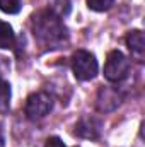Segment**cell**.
Masks as SVG:
<instances>
[{
  "mask_svg": "<svg viewBox=\"0 0 145 147\" xmlns=\"http://www.w3.org/2000/svg\"><path fill=\"white\" fill-rule=\"evenodd\" d=\"M31 28L36 41L46 48H62L68 41V29L63 24L62 17L51 10H38L31 17Z\"/></svg>",
  "mask_w": 145,
  "mask_h": 147,
  "instance_id": "cell-1",
  "label": "cell"
},
{
  "mask_svg": "<svg viewBox=\"0 0 145 147\" xmlns=\"http://www.w3.org/2000/svg\"><path fill=\"white\" fill-rule=\"evenodd\" d=\"M72 72L75 75L77 80H92L97 70H99V65H97V60L94 57V53L87 51V50H77L72 55Z\"/></svg>",
  "mask_w": 145,
  "mask_h": 147,
  "instance_id": "cell-2",
  "label": "cell"
},
{
  "mask_svg": "<svg viewBox=\"0 0 145 147\" xmlns=\"http://www.w3.org/2000/svg\"><path fill=\"white\" fill-rule=\"evenodd\" d=\"M128 74H130V60L119 50L109 51L104 62V77L109 82H121L128 77Z\"/></svg>",
  "mask_w": 145,
  "mask_h": 147,
  "instance_id": "cell-3",
  "label": "cell"
},
{
  "mask_svg": "<svg viewBox=\"0 0 145 147\" xmlns=\"http://www.w3.org/2000/svg\"><path fill=\"white\" fill-rule=\"evenodd\" d=\"M53 110V98L44 92H33L28 99H26V106H24V113L28 116V120L31 121H39L43 120L50 111Z\"/></svg>",
  "mask_w": 145,
  "mask_h": 147,
  "instance_id": "cell-4",
  "label": "cell"
},
{
  "mask_svg": "<svg viewBox=\"0 0 145 147\" xmlns=\"http://www.w3.org/2000/svg\"><path fill=\"white\" fill-rule=\"evenodd\" d=\"M101 132H103V121H101L99 118H96V116H91V115L82 116V118L75 123V130H73V134H75L77 137H80V139H89V140L99 139Z\"/></svg>",
  "mask_w": 145,
  "mask_h": 147,
  "instance_id": "cell-5",
  "label": "cell"
},
{
  "mask_svg": "<svg viewBox=\"0 0 145 147\" xmlns=\"http://www.w3.org/2000/svg\"><path fill=\"white\" fill-rule=\"evenodd\" d=\"M121 103V96L118 92V89L114 87H101L99 92H97V101H96V106L99 111H113L114 108H118Z\"/></svg>",
  "mask_w": 145,
  "mask_h": 147,
  "instance_id": "cell-6",
  "label": "cell"
},
{
  "mask_svg": "<svg viewBox=\"0 0 145 147\" xmlns=\"http://www.w3.org/2000/svg\"><path fill=\"white\" fill-rule=\"evenodd\" d=\"M126 41V46L132 53V57L137 60V62H144L145 57V38L144 33L140 29H133V31H128V34L125 38Z\"/></svg>",
  "mask_w": 145,
  "mask_h": 147,
  "instance_id": "cell-7",
  "label": "cell"
},
{
  "mask_svg": "<svg viewBox=\"0 0 145 147\" xmlns=\"http://www.w3.org/2000/svg\"><path fill=\"white\" fill-rule=\"evenodd\" d=\"M14 43H15V34L12 26L5 21H0V48L2 50L14 48Z\"/></svg>",
  "mask_w": 145,
  "mask_h": 147,
  "instance_id": "cell-8",
  "label": "cell"
},
{
  "mask_svg": "<svg viewBox=\"0 0 145 147\" xmlns=\"http://www.w3.org/2000/svg\"><path fill=\"white\" fill-rule=\"evenodd\" d=\"M10 98H12L10 84L7 80L0 79V115L9 111V108H10Z\"/></svg>",
  "mask_w": 145,
  "mask_h": 147,
  "instance_id": "cell-9",
  "label": "cell"
},
{
  "mask_svg": "<svg viewBox=\"0 0 145 147\" xmlns=\"http://www.w3.org/2000/svg\"><path fill=\"white\" fill-rule=\"evenodd\" d=\"M22 7V0H0V10L5 14H17Z\"/></svg>",
  "mask_w": 145,
  "mask_h": 147,
  "instance_id": "cell-10",
  "label": "cell"
},
{
  "mask_svg": "<svg viewBox=\"0 0 145 147\" xmlns=\"http://www.w3.org/2000/svg\"><path fill=\"white\" fill-rule=\"evenodd\" d=\"M87 2V7L94 12H104L111 9V5L114 3V0H85Z\"/></svg>",
  "mask_w": 145,
  "mask_h": 147,
  "instance_id": "cell-11",
  "label": "cell"
},
{
  "mask_svg": "<svg viewBox=\"0 0 145 147\" xmlns=\"http://www.w3.org/2000/svg\"><path fill=\"white\" fill-rule=\"evenodd\" d=\"M44 147H67V146L63 144V140H62L60 137H50V139L46 140Z\"/></svg>",
  "mask_w": 145,
  "mask_h": 147,
  "instance_id": "cell-12",
  "label": "cell"
},
{
  "mask_svg": "<svg viewBox=\"0 0 145 147\" xmlns=\"http://www.w3.org/2000/svg\"><path fill=\"white\" fill-rule=\"evenodd\" d=\"M5 146V137H3V127H2V123H0V147Z\"/></svg>",
  "mask_w": 145,
  "mask_h": 147,
  "instance_id": "cell-13",
  "label": "cell"
}]
</instances>
